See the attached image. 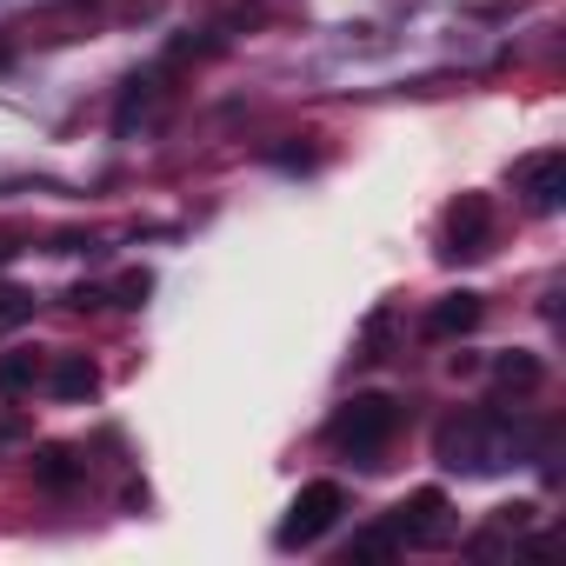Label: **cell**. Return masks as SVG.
<instances>
[{"mask_svg":"<svg viewBox=\"0 0 566 566\" xmlns=\"http://www.w3.org/2000/svg\"><path fill=\"white\" fill-rule=\"evenodd\" d=\"M526 447H533V433H526L506 407H467V413L440 420V433H433V460H440L447 473H467V480L520 467Z\"/></svg>","mask_w":566,"mask_h":566,"instance_id":"6da1fadb","label":"cell"},{"mask_svg":"<svg viewBox=\"0 0 566 566\" xmlns=\"http://www.w3.org/2000/svg\"><path fill=\"white\" fill-rule=\"evenodd\" d=\"M394 433H400V400H394V394H354V400L327 420V447L347 453V460H360V467H374Z\"/></svg>","mask_w":566,"mask_h":566,"instance_id":"7a4b0ae2","label":"cell"},{"mask_svg":"<svg viewBox=\"0 0 566 566\" xmlns=\"http://www.w3.org/2000/svg\"><path fill=\"white\" fill-rule=\"evenodd\" d=\"M394 539H400V553H440V546H453V533H460V520H453V500L440 493V486H420V493H407L387 520H380Z\"/></svg>","mask_w":566,"mask_h":566,"instance_id":"3957f363","label":"cell"},{"mask_svg":"<svg viewBox=\"0 0 566 566\" xmlns=\"http://www.w3.org/2000/svg\"><path fill=\"white\" fill-rule=\"evenodd\" d=\"M340 513H347V486L340 480H314V486H301L294 493V506H287V520H280V546L287 553H301V546H321L334 526H340Z\"/></svg>","mask_w":566,"mask_h":566,"instance_id":"277c9868","label":"cell"},{"mask_svg":"<svg viewBox=\"0 0 566 566\" xmlns=\"http://www.w3.org/2000/svg\"><path fill=\"white\" fill-rule=\"evenodd\" d=\"M493 253V200L486 193H460L440 213V260H486Z\"/></svg>","mask_w":566,"mask_h":566,"instance_id":"5b68a950","label":"cell"},{"mask_svg":"<svg viewBox=\"0 0 566 566\" xmlns=\"http://www.w3.org/2000/svg\"><path fill=\"white\" fill-rule=\"evenodd\" d=\"M513 187L526 193V207H533V213H559V207H566V154H559V147H546V154L520 160V167H513Z\"/></svg>","mask_w":566,"mask_h":566,"instance_id":"8992f818","label":"cell"},{"mask_svg":"<svg viewBox=\"0 0 566 566\" xmlns=\"http://www.w3.org/2000/svg\"><path fill=\"white\" fill-rule=\"evenodd\" d=\"M160 107H167V74H134L127 94H120V107H114V127L134 134V127L160 120Z\"/></svg>","mask_w":566,"mask_h":566,"instance_id":"52a82bcc","label":"cell"},{"mask_svg":"<svg viewBox=\"0 0 566 566\" xmlns=\"http://www.w3.org/2000/svg\"><path fill=\"white\" fill-rule=\"evenodd\" d=\"M48 387H54V400L81 407V400H94V394H101V367H94L87 354H61V360H54V374H48Z\"/></svg>","mask_w":566,"mask_h":566,"instance_id":"ba28073f","label":"cell"},{"mask_svg":"<svg viewBox=\"0 0 566 566\" xmlns=\"http://www.w3.org/2000/svg\"><path fill=\"white\" fill-rule=\"evenodd\" d=\"M480 314H486V307H480V294H467V287H460V294H447V301H433V314H427V334H433V340H453V334H473V327H480Z\"/></svg>","mask_w":566,"mask_h":566,"instance_id":"9c48e42d","label":"cell"},{"mask_svg":"<svg viewBox=\"0 0 566 566\" xmlns=\"http://www.w3.org/2000/svg\"><path fill=\"white\" fill-rule=\"evenodd\" d=\"M34 480H41L48 493H74V486L87 480V460H81L74 447H34Z\"/></svg>","mask_w":566,"mask_h":566,"instance_id":"30bf717a","label":"cell"},{"mask_svg":"<svg viewBox=\"0 0 566 566\" xmlns=\"http://www.w3.org/2000/svg\"><path fill=\"white\" fill-rule=\"evenodd\" d=\"M493 380H500L506 394H539L546 367H539V354H500V360H493Z\"/></svg>","mask_w":566,"mask_h":566,"instance_id":"8fae6325","label":"cell"},{"mask_svg":"<svg viewBox=\"0 0 566 566\" xmlns=\"http://www.w3.org/2000/svg\"><path fill=\"white\" fill-rule=\"evenodd\" d=\"M34 387H41V354H0V394L21 400Z\"/></svg>","mask_w":566,"mask_h":566,"instance_id":"7c38bea8","label":"cell"},{"mask_svg":"<svg viewBox=\"0 0 566 566\" xmlns=\"http://www.w3.org/2000/svg\"><path fill=\"white\" fill-rule=\"evenodd\" d=\"M394 553H400V539H394L387 526H360V533L347 539V566H354V559L374 566V559H394Z\"/></svg>","mask_w":566,"mask_h":566,"instance_id":"4fadbf2b","label":"cell"},{"mask_svg":"<svg viewBox=\"0 0 566 566\" xmlns=\"http://www.w3.org/2000/svg\"><path fill=\"white\" fill-rule=\"evenodd\" d=\"M147 294H154V273L147 266H127L114 287H107V307H147Z\"/></svg>","mask_w":566,"mask_h":566,"instance_id":"5bb4252c","label":"cell"},{"mask_svg":"<svg viewBox=\"0 0 566 566\" xmlns=\"http://www.w3.org/2000/svg\"><path fill=\"white\" fill-rule=\"evenodd\" d=\"M21 321H34V294H21V287H0V334H8V327H21Z\"/></svg>","mask_w":566,"mask_h":566,"instance_id":"9a60e30c","label":"cell"},{"mask_svg":"<svg viewBox=\"0 0 566 566\" xmlns=\"http://www.w3.org/2000/svg\"><path fill=\"white\" fill-rule=\"evenodd\" d=\"M67 307H74V314H101V307H107V287H74Z\"/></svg>","mask_w":566,"mask_h":566,"instance_id":"2e32d148","label":"cell"},{"mask_svg":"<svg viewBox=\"0 0 566 566\" xmlns=\"http://www.w3.org/2000/svg\"><path fill=\"white\" fill-rule=\"evenodd\" d=\"M273 160H280V167H314V160H321V154H314V147H280V154H273Z\"/></svg>","mask_w":566,"mask_h":566,"instance_id":"e0dca14e","label":"cell"}]
</instances>
